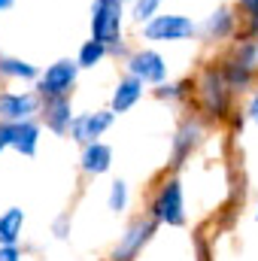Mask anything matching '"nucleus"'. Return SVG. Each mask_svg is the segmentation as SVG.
Wrapping results in <instances>:
<instances>
[{
  "instance_id": "9",
  "label": "nucleus",
  "mask_w": 258,
  "mask_h": 261,
  "mask_svg": "<svg viewBox=\"0 0 258 261\" xmlns=\"http://www.w3.org/2000/svg\"><path fill=\"white\" fill-rule=\"evenodd\" d=\"M40 113V94L31 91H0V122H24Z\"/></svg>"
},
{
  "instance_id": "7",
  "label": "nucleus",
  "mask_w": 258,
  "mask_h": 261,
  "mask_svg": "<svg viewBox=\"0 0 258 261\" xmlns=\"http://www.w3.org/2000/svg\"><path fill=\"white\" fill-rule=\"evenodd\" d=\"M155 219H140V222H134L128 231L122 234V240H119V246L113 249V261H134L140 252H143V246L149 243V237L155 234Z\"/></svg>"
},
{
  "instance_id": "15",
  "label": "nucleus",
  "mask_w": 258,
  "mask_h": 261,
  "mask_svg": "<svg viewBox=\"0 0 258 261\" xmlns=\"http://www.w3.org/2000/svg\"><path fill=\"white\" fill-rule=\"evenodd\" d=\"M222 76H225L228 88H234V91H246V88L252 85L255 67L243 64V61H237V58H228V61L222 64Z\"/></svg>"
},
{
  "instance_id": "22",
  "label": "nucleus",
  "mask_w": 258,
  "mask_h": 261,
  "mask_svg": "<svg viewBox=\"0 0 258 261\" xmlns=\"http://www.w3.org/2000/svg\"><path fill=\"white\" fill-rule=\"evenodd\" d=\"M186 85H189V82H161L155 94H158L161 100H176V97H183Z\"/></svg>"
},
{
  "instance_id": "16",
  "label": "nucleus",
  "mask_w": 258,
  "mask_h": 261,
  "mask_svg": "<svg viewBox=\"0 0 258 261\" xmlns=\"http://www.w3.org/2000/svg\"><path fill=\"white\" fill-rule=\"evenodd\" d=\"M21 225H24V210L9 206L0 216V246H15L18 237H21Z\"/></svg>"
},
{
  "instance_id": "26",
  "label": "nucleus",
  "mask_w": 258,
  "mask_h": 261,
  "mask_svg": "<svg viewBox=\"0 0 258 261\" xmlns=\"http://www.w3.org/2000/svg\"><path fill=\"white\" fill-rule=\"evenodd\" d=\"M249 119H252V122L258 125V91H255V97L249 100Z\"/></svg>"
},
{
  "instance_id": "29",
  "label": "nucleus",
  "mask_w": 258,
  "mask_h": 261,
  "mask_svg": "<svg viewBox=\"0 0 258 261\" xmlns=\"http://www.w3.org/2000/svg\"><path fill=\"white\" fill-rule=\"evenodd\" d=\"M12 3H15V0H0V12H3V9H9Z\"/></svg>"
},
{
  "instance_id": "25",
  "label": "nucleus",
  "mask_w": 258,
  "mask_h": 261,
  "mask_svg": "<svg viewBox=\"0 0 258 261\" xmlns=\"http://www.w3.org/2000/svg\"><path fill=\"white\" fill-rule=\"evenodd\" d=\"M246 15H249V34L255 37V34H258V6H255V9H249Z\"/></svg>"
},
{
  "instance_id": "30",
  "label": "nucleus",
  "mask_w": 258,
  "mask_h": 261,
  "mask_svg": "<svg viewBox=\"0 0 258 261\" xmlns=\"http://www.w3.org/2000/svg\"><path fill=\"white\" fill-rule=\"evenodd\" d=\"M252 43H255V52H258V34H255V40H252Z\"/></svg>"
},
{
  "instance_id": "2",
  "label": "nucleus",
  "mask_w": 258,
  "mask_h": 261,
  "mask_svg": "<svg viewBox=\"0 0 258 261\" xmlns=\"http://www.w3.org/2000/svg\"><path fill=\"white\" fill-rule=\"evenodd\" d=\"M194 34H197V24L189 15H176V12L152 15L149 21H143V40L149 43H183V40H192Z\"/></svg>"
},
{
  "instance_id": "21",
  "label": "nucleus",
  "mask_w": 258,
  "mask_h": 261,
  "mask_svg": "<svg viewBox=\"0 0 258 261\" xmlns=\"http://www.w3.org/2000/svg\"><path fill=\"white\" fill-rule=\"evenodd\" d=\"M134 3V21H149L155 12H158V6H161V0H131Z\"/></svg>"
},
{
  "instance_id": "18",
  "label": "nucleus",
  "mask_w": 258,
  "mask_h": 261,
  "mask_svg": "<svg viewBox=\"0 0 258 261\" xmlns=\"http://www.w3.org/2000/svg\"><path fill=\"white\" fill-rule=\"evenodd\" d=\"M0 76H9V79H40L37 67L21 61V58H0Z\"/></svg>"
},
{
  "instance_id": "11",
  "label": "nucleus",
  "mask_w": 258,
  "mask_h": 261,
  "mask_svg": "<svg viewBox=\"0 0 258 261\" xmlns=\"http://www.w3.org/2000/svg\"><path fill=\"white\" fill-rule=\"evenodd\" d=\"M40 146V125L24 119V122H12L9 125V149H15L18 155H37Z\"/></svg>"
},
{
  "instance_id": "4",
  "label": "nucleus",
  "mask_w": 258,
  "mask_h": 261,
  "mask_svg": "<svg viewBox=\"0 0 258 261\" xmlns=\"http://www.w3.org/2000/svg\"><path fill=\"white\" fill-rule=\"evenodd\" d=\"M76 76H79V64L73 58H61L49 67L43 76H40V85L37 91L43 97H58V94H70V88L76 85Z\"/></svg>"
},
{
  "instance_id": "6",
  "label": "nucleus",
  "mask_w": 258,
  "mask_h": 261,
  "mask_svg": "<svg viewBox=\"0 0 258 261\" xmlns=\"http://www.w3.org/2000/svg\"><path fill=\"white\" fill-rule=\"evenodd\" d=\"M113 119H116V113L113 110H97V113H82V116H73V122H70V128L67 134L76 140V143H94L97 137H104V130L113 125Z\"/></svg>"
},
{
  "instance_id": "13",
  "label": "nucleus",
  "mask_w": 258,
  "mask_h": 261,
  "mask_svg": "<svg viewBox=\"0 0 258 261\" xmlns=\"http://www.w3.org/2000/svg\"><path fill=\"white\" fill-rule=\"evenodd\" d=\"M143 97V82L140 79H134V76H125L119 85H116V91H113V113H128L131 107H137V100Z\"/></svg>"
},
{
  "instance_id": "12",
  "label": "nucleus",
  "mask_w": 258,
  "mask_h": 261,
  "mask_svg": "<svg viewBox=\"0 0 258 261\" xmlns=\"http://www.w3.org/2000/svg\"><path fill=\"white\" fill-rule=\"evenodd\" d=\"M79 164H82V170H85V173H91V176H100V173H107V170L113 167V149H110L107 143H100V140H94V143H85Z\"/></svg>"
},
{
  "instance_id": "1",
  "label": "nucleus",
  "mask_w": 258,
  "mask_h": 261,
  "mask_svg": "<svg viewBox=\"0 0 258 261\" xmlns=\"http://www.w3.org/2000/svg\"><path fill=\"white\" fill-rule=\"evenodd\" d=\"M122 28H125L122 0H94L91 3V40H97L110 49V46L122 43Z\"/></svg>"
},
{
  "instance_id": "28",
  "label": "nucleus",
  "mask_w": 258,
  "mask_h": 261,
  "mask_svg": "<svg viewBox=\"0 0 258 261\" xmlns=\"http://www.w3.org/2000/svg\"><path fill=\"white\" fill-rule=\"evenodd\" d=\"M255 6H258V0H240V9H246V12L255 9Z\"/></svg>"
},
{
  "instance_id": "31",
  "label": "nucleus",
  "mask_w": 258,
  "mask_h": 261,
  "mask_svg": "<svg viewBox=\"0 0 258 261\" xmlns=\"http://www.w3.org/2000/svg\"><path fill=\"white\" fill-rule=\"evenodd\" d=\"M122 3H125V0H122Z\"/></svg>"
},
{
  "instance_id": "17",
  "label": "nucleus",
  "mask_w": 258,
  "mask_h": 261,
  "mask_svg": "<svg viewBox=\"0 0 258 261\" xmlns=\"http://www.w3.org/2000/svg\"><path fill=\"white\" fill-rule=\"evenodd\" d=\"M200 137H203V128L197 122H186L183 128L176 130V140H173V164H183V158L197 146Z\"/></svg>"
},
{
  "instance_id": "24",
  "label": "nucleus",
  "mask_w": 258,
  "mask_h": 261,
  "mask_svg": "<svg viewBox=\"0 0 258 261\" xmlns=\"http://www.w3.org/2000/svg\"><path fill=\"white\" fill-rule=\"evenodd\" d=\"M9 149V122H0V152Z\"/></svg>"
},
{
  "instance_id": "10",
  "label": "nucleus",
  "mask_w": 258,
  "mask_h": 261,
  "mask_svg": "<svg viewBox=\"0 0 258 261\" xmlns=\"http://www.w3.org/2000/svg\"><path fill=\"white\" fill-rule=\"evenodd\" d=\"M43 122L52 134H67L70 122H73V107H70V97L58 94V97H46V107H43Z\"/></svg>"
},
{
  "instance_id": "20",
  "label": "nucleus",
  "mask_w": 258,
  "mask_h": 261,
  "mask_svg": "<svg viewBox=\"0 0 258 261\" xmlns=\"http://www.w3.org/2000/svg\"><path fill=\"white\" fill-rule=\"evenodd\" d=\"M128 206V182L125 179H116L110 186V210L113 213H122Z\"/></svg>"
},
{
  "instance_id": "23",
  "label": "nucleus",
  "mask_w": 258,
  "mask_h": 261,
  "mask_svg": "<svg viewBox=\"0 0 258 261\" xmlns=\"http://www.w3.org/2000/svg\"><path fill=\"white\" fill-rule=\"evenodd\" d=\"M0 261H21L18 246H0Z\"/></svg>"
},
{
  "instance_id": "14",
  "label": "nucleus",
  "mask_w": 258,
  "mask_h": 261,
  "mask_svg": "<svg viewBox=\"0 0 258 261\" xmlns=\"http://www.w3.org/2000/svg\"><path fill=\"white\" fill-rule=\"evenodd\" d=\"M231 31H234V15L228 6H219L203 21V40H225V37H231Z\"/></svg>"
},
{
  "instance_id": "5",
  "label": "nucleus",
  "mask_w": 258,
  "mask_h": 261,
  "mask_svg": "<svg viewBox=\"0 0 258 261\" xmlns=\"http://www.w3.org/2000/svg\"><path fill=\"white\" fill-rule=\"evenodd\" d=\"M128 70L134 79H140L146 85H161L167 76V61L155 49H140V52L128 55Z\"/></svg>"
},
{
  "instance_id": "19",
  "label": "nucleus",
  "mask_w": 258,
  "mask_h": 261,
  "mask_svg": "<svg viewBox=\"0 0 258 261\" xmlns=\"http://www.w3.org/2000/svg\"><path fill=\"white\" fill-rule=\"evenodd\" d=\"M107 55H110V49H107L104 43H97V40H88V43H82V49H79V55H76V64L85 67V70H91V67L100 64Z\"/></svg>"
},
{
  "instance_id": "27",
  "label": "nucleus",
  "mask_w": 258,
  "mask_h": 261,
  "mask_svg": "<svg viewBox=\"0 0 258 261\" xmlns=\"http://www.w3.org/2000/svg\"><path fill=\"white\" fill-rule=\"evenodd\" d=\"M55 237H61V240L67 237V219H58L55 222Z\"/></svg>"
},
{
  "instance_id": "3",
  "label": "nucleus",
  "mask_w": 258,
  "mask_h": 261,
  "mask_svg": "<svg viewBox=\"0 0 258 261\" xmlns=\"http://www.w3.org/2000/svg\"><path fill=\"white\" fill-rule=\"evenodd\" d=\"M152 216H155V222H164L170 228L186 225V200H183L179 179H170L158 189V195L152 200Z\"/></svg>"
},
{
  "instance_id": "8",
  "label": "nucleus",
  "mask_w": 258,
  "mask_h": 261,
  "mask_svg": "<svg viewBox=\"0 0 258 261\" xmlns=\"http://www.w3.org/2000/svg\"><path fill=\"white\" fill-rule=\"evenodd\" d=\"M228 91L231 88H228L222 70L219 67H207L203 76H200V100H203V107L210 113H216V116H225V110H228Z\"/></svg>"
}]
</instances>
